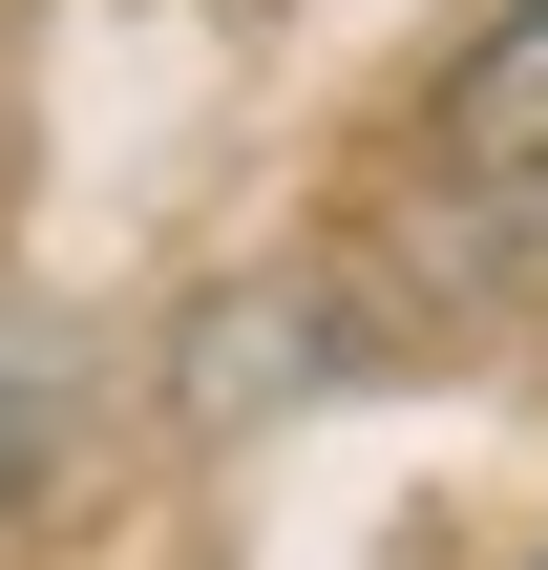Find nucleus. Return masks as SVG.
Here are the masks:
<instances>
[{
    "mask_svg": "<svg viewBox=\"0 0 548 570\" xmlns=\"http://www.w3.org/2000/svg\"><path fill=\"white\" fill-rule=\"evenodd\" d=\"M422 148H444V190H486V212H528V190H548V0H507V21L444 63Z\"/></svg>",
    "mask_w": 548,
    "mask_h": 570,
    "instance_id": "obj_1",
    "label": "nucleus"
},
{
    "mask_svg": "<svg viewBox=\"0 0 548 570\" xmlns=\"http://www.w3.org/2000/svg\"><path fill=\"white\" fill-rule=\"evenodd\" d=\"M21 487H42V402L0 381V508H21Z\"/></svg>",
    "mask_w": 548,
    "mask_h": 570,
    "instance_id": "obj_2",
    "label": "nucleus"
}]
</instances>
